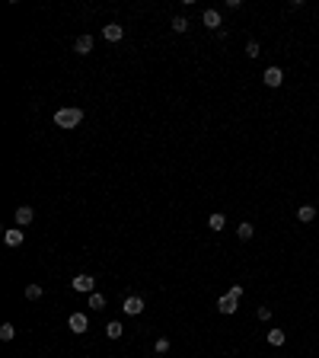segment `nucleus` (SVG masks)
<instances>
[{
  "instance_id": "obj_1",
  "label": "nucleus",
  "mask_w": 319,
  "mask_h": 358,
  "mask_svg": "<svg viewBox=\"0 0 319 358\" xmlns=\"http://www.w3.org/2000/svg\"><path fill=\"white\" fill-rule=\"evenodd\" d=\"M80 121H83V109H77V106H64V109L54 112V125L58 128H77Z\"/></svg>"
},
{
  "instance_id": "obj_2",
  "label": "nucleus",
  "mask_w": 319,
  "mask_h": 358,
  "mask_svg": "<svg viewBox=\"0 0 319 358\" xmlns=\"http://www.w3.org/2000/svg\"><path fill=\"white\" fill-rule=\"evenodd\" d=\"M71 288H73V291H80V294H93V291H96V278L83 272V275H77V278L71 281Z\"/></svg>"
},
{
  "instance_id": "obj_3",
  "label": "nucleus",
  "mask_w": 319,
  "mask_h": 358,
  "mask_svg": "<svg viewBox=\"0 0 319 358\" xmlns=\"http://www.w3.org/2000/svg\"><path fill=\"white\" fill-rule=\"evenodd\" d=\"M144 307H147V304H144V298H138V294H128V298H125V304H121V310H125L128 317H138V314H144Z\"/></svg>"
},
{
  "instance_id": "obj_4",
  "label": "nucleus",
  "mask_w": 319,
  "mask_h": 358,
  "mask_svg": "<svg viewBox=\"0 0 319 358\" xmlns=\"http://www.w3.org/2000/svg\"><path fill=\"white\" fill-rule=\"evenodd\" d=\"M217 310H220L223 317H230V314H236V310H240V301L230 298V294H220V298H217Z\"/></svg>"
},
{
  "instance_id": "obj_5",
  "label": "nucleus",
  "mask_w": 319,
  "mask_h": 358,
  "mask_svg": "<svg viewBox=\"0 0 319 358\" xmlns=\"http://www.w3.org/2000/svg\"><path fill=\"white\" fill-rule=\"evenodd\" d=\"M262 80H265V86H281L284 83V71L281 67H265V74H262Z\"/></svg>"
},
{
  "instance_id": "obj_6",
  "label": "nucleus",
  "mask_w": 319,
  "mask_h": 358,
  "mask_svg": "<svg viewBox=\"0 0 319 358\" xmlns=\"http://www.w3.org/2000/svg\"><path fill=\"white\" fill-rule=\"evenodd\" d=\"M67 326H71V333H86V326H90V317L86 314H71V320H67Z\"/></svg>"
},
{
  "instance_id": "obj_7",
  "label": "nucleus",
  "mask_w": 319,
  "mask_h": 358,
  "mask_svg": "<svg viewBox=\"0 0 319 358\" xmlns=\"http://www.w3.org/2000/svg\"><path fill=\"white\" fill-rule=\"evenodd\" d=\"M103 39L106 42H121V39H125V26H118V23L103 26Z\"/></svg>"
},
{
  "instance_id": "obj_8",
  "label": "nucleus",
  "mask_w": 319,
  "mask_h": 358,
  "mask_svg": "<svg viewBox=\"0 0 319 358\" xmlns=\"http://www.w3.org/2000/svg\"><path fill=\"white\" fill-rule=\"evenodd\" d=\"M35 221V211H32V205H19L16 208V227H26Z\"/></svg>"
},
{
  "instance_id": "obj_9",
  "label": "nucleus",
  "mask_w": 319,
  "mask_h": 358,
  "mask_svg": "<svg viewBox=\"0 0 319 358\" xmlns=\"http://www.w3.org/2000/svg\"><path fill=\"white\" fill-rule=\"evenodd\" d=\"M23 240H26V234L19 231V227H13V231H6V234H3V243H6V246H13V249L23 246Z\"/></svg>"
},
{
  "instance_id": "obj_10",
  "label": "nucleus",
  "mask_w": 319,
  "mask_h": 358,
  "mask_svg": "<svg viewBox=\"0 0 319 358\" xmlns=\"http://www.w3.org/2000/svg\"><path fill=\"white\" fill-rule=\"evenodd\" d=\"M201 23H205L211 32H217V29H220V13H217V10H205V13H201Z\"/></svg>"
},
{
  "instance_id": "obj_11",
  "label": "nucleus",
  "mask_w": 319,
  "mask_h": 358,
  "mask_svg": "<svg viewBox=\"0 0 319 358\" xmlns=\"http://www.w3.org/2000/svg\"><path fill=\"white\" fill-rule=\"evenodd\" d=\"M73 51H77V55H90L93 51V36H80L77 42H73Z\"/></svg>"
},
{
  "instance_id": "obj_12",
  "label": "nucleus",
  "mask_w": 319,
  "mask_h": 358,
  "mask_svg": "<svg viewBox=\"0 0 319 358\" xmlns=\"http://www.w3.org/2000/svg\"><path fill=\"white\" fill-rule=\"evenodd\" d=\"M297 221H300V224L316 221V208H313V205H300V208H297Z\"/></svg>"
},
{
  "instance_id": "obj_13",
  "label": "nucleus",
  "mask_w": 319,
  "mask_h": 358,
  "mask_svg": "<svg viewBox=\"0 0 319 358\" xmlns=\"http://www.w3.org/2000/svg\"><path fill=\"white\" fill-rule=\"evenodd\" d=\"M265 339H268V346H275V349H278V346H284V339H287V336H284V329H278V326H275V329H268Z\"/></svg>"
},
{
  "instance_id": "obj_14",
  "label": "nucleus",
  "mask_w": 319,
  "mask_h": 358,
  "mask_svg": "<svg viewBox=\"0 0 319 358\" xmlns=\"http://www.w3.org/2000/svg\"><path fill=\"white\" fill-rule=\"evenodd\" d=\"M252 234H255V227L249 224V221H243V224L236 227V237H240V240H252Z\"/></svg>"
},
{
  "instance_id": "obj_15",
  "label": "nucleus",
  "mask_w": 319,
  "mask_h": 358,
  "mask_svg": "<svg viewBox=\"0 0 319 358\" xmlns=\"http://www.w3.org/2000/svg\"><path fill=\"white\" fill-rule=\"evenodd\" d=\"M121 333H125V329H121L118 320H112V323L106 326V336H108V339H121Z\"/></svg>"
},
{
  "instance_id": "obj_16",
  "label": "nucleus",
  "mask_w": 319,
  "mask_h": 358,
  "mask_svg": "<svg viewBox=\"0 0 319 358\" xmlns=\"http://www.w3.org/2000/svg\"><path fill=\"white\" fill-rule=\"evenodd\" d=\"M86 307H93V310H103V307H106V298H103L99 291H93V294H90V301H86Z\"/></svg>"
},
{
  "instance_id": "obj_17",
  "label": "nucleus",
  "mask_w": 319,
  "mask_h": 358,
  "mask_svg": "<svg viewBox=\"0 0 319 358\" xmlns=\"http://www.w3.org/2000/svg\"><path fill=\"white\" fill-rule=\"evenodd\" d=\"M42 285H26V298H29V301H42Z\"/></svg>"
},
{
  "instance_id": "obj_18",
  "label": "nucleus",
  "mask_w": 319,
  "mask_h": 358,
  "mask_svg": "<svg viewBox=\"0 0 319 358\" xmlns=\"http://www.w3.org/2000/svg\"><path fill=\"white\" fill-rule=\"evenodd\" d=\"M223 224H227L223 214H211V218H208V227H211V231H223Z\"/></svg>"
},
{
  "instance_id": "obj_19",
  "label": "nucleus",
  "mask_w": 319,
  "mask_h": 358,
  "mask_svg": "<svg viewBox=\"0 0 319 358\" xmlns=\"http://www.w3.org/2000/svg\"><path fill=\"white\" fill-rule=\"evenodd\" d=\"M13 336H16V326H13V323H3V326H0V339H3V342H10Z\"/></svg>"
},
{
  "instance_id": "obj_20",
  "label": "nucleus",
  "mask_w": 319,
  "mask_h": 358,
  "mask_svg": "<svg viewBox=\"0 0 319 358\" xmlns=\"http://www.w3.org/2000/svg\"><path fill=\"white\" fill-rule=\"evenodd\" d=\"M246 55H249V61H255L262 55V45L259 42H246Z\"/></svg>"
},
{
  "instance_id": "obj_21",
  "label": "nucleus",
  "mask_w": 319,
  "mask_h": 358,
  "mask_svg": "<svg viewBox=\"0 0 319 358\" xmlns=\"http://www.w3.org/2000/svg\"><path fill=\"white\" fill-rule=\"evenodd\" d=\"M188 29V19L185 16H173V32H185Z\"/></svg>"
},
{
  "instance_id": "obj_22",
  "label": "nucleus",
  "mask_w": 319,
  "mask_h": 358,
  "mask_svg": "<svg viewBox=\"0 0 319 358\" xmlns=\"http://www.w3.org/2000/svg\"><path fill=\"white\" fill-rule=\"evenodd\" d=\"M227 294H230V298H236V301H240V298H243V285H230V288H227Z\"/></svg>"
},
{
  "instance_id": "obj_23",
  "label": "nucleus",
  "mask_w": 319,
  "mask_h": 358,
  "mask_svg": "<svg viewBox=\"0 0 319 358\" xmlns=\"http://www.w3.org/2000/svg\"><path fill=\"white\" fill-rule=\"evenodd\" d=\"M157 352H160V355L169 352V339H157Z\"/></svg>"
},
{
  "instance_id": "obj_24",
  "label": "nucleus",
  "mask_w": 319,
  "mask_h": 358,
  "mask_svg": "<svg viewBox=\"0 0 319 358\" xmlns=\"http://www.w3.org/2000/svg\"><path fill=\"white\" fill-rule=\"evenodd\" d=\"M259 320H271V307H259Z\"/></svg>"
}]
</instances>
